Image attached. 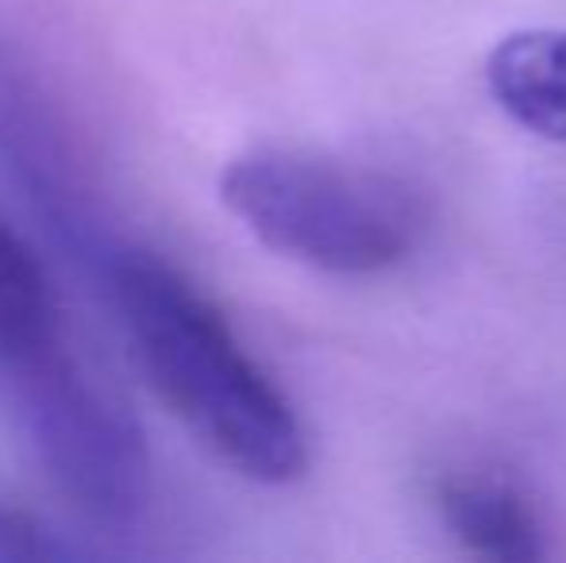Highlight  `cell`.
Listing matches in <instances>:
<instances>
[{
	"label": "cell",
	"instance_id": "obj_1",
	"mask_svg": "<svg viewBox=\"0 0 566 563\" xmlns=\"http://www.w3.org/2000/svg\"><path fill=\"white\" fill-rule=\"evenodd\" d=\"M105 282L163 406L243 479L297 482L308 467L305 428L217 301L143 248H116L105 259Z\"/></svg>",
	"mask_w": 566,
	"mask_h": 563
},
{
	"label": "cell",
	"instance_id": "obj_2",
	"mask_svg": "<svg viewBox=\"0 0 566 563\" xmlns=\"http://www.w3.org/2000/svg\"><path fill=\"white\" fill-rule=\"evenodd\" d=\"M220 201L262 248L339 279L405 263L424 232V201L401 178L301 147L235 155Z\"/></svg>",
	"mask_w": 566,
	"mask_h": 563
},
{
	"label": "cell",
	"instance_id": "obj_3",
	"mask_svg": "<svg viewBox=\"0 0 566 563\" xmlns=\"http://www.w3.org/2000/svg\"><path fill=\"white\" fill-rule=\"evenodd\" d=\"M0 417L46 479L93 521L124 525L147 510V436L85 371L66 332L0 352Z\"/></svg>",
	"mask_w": 566,
	"mask_h": 563
},
{
	"label": "cell",
	"instance_id": "obj_4",
	"mask_svg": "<svg viewBox=\"0 0 566 563\" xmlns=\"http://www.w3.org/2000/svg\"><path fill=\"white\" fill-rule=\"evenodd\" d=\"M485 85L513 124L566 143V28H528L497 39L485 59Z\"/></svg>",
	"mask_w": 566,
	"mask_h": 563
},
{
	"label": "cell",
	"instance_id": "obj_5",
	"mask_svg": "<svg viewBox=\"0 0 566 563\" xmlns=\"http://www.w3.org/2000/svg\"><path fill=\"white\" fill-rule=\"evenodd\" d=\"M443 525L467 552L497 563H532L547 556V533L536 505L493 475H448L436 487Z\"/></svg>",
	"mask_w": 566,
	"mask_h": 563
},
{
	"label": "cell",
	"instance_id": "obj_6",
	"mask_svg": "<svg viewBox=\"0 0 566 563\" xmlns=\"http://www.w3.org/2000/svg\"><path fill=\"white\" fill-rule=\"evenodd\" d=\"M59 293L20 232L0 217V347H23L62 336Z\"/></svg>",
	"mask_w": 566,
	"mask_h": 563
},
{
	"label": "cell",
	"instance_id": "obj_7",
	"mask_svg": "<svg viewBox=\"0 0 566 563\" xmlns=\"http://www.w3.org/2000/svg\"><path fill=\"white\" fill-rule=\"evenodd\" d=\"M82 556L77 544H70L51 521H43L28 505H15L0 498V563L28 560H74Z\"/></svg>",
	"mask_w": 566,
	"mask_h": 563
}]
</instances>
